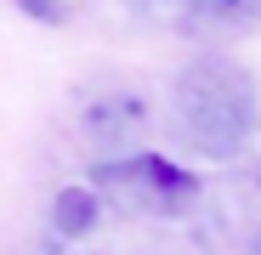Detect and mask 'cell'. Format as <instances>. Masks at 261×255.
<instances>
[{"mask_svg": "<svg viewBox=\"0 0 261 255\" xmlns=\"http://www.w3.org/2000/svg\"><path fill=\"white\" fill-rule=\"evenodd\" d=\"M176 125L193 153L204 159H239L255 142V125H261V102H255V79L222 57V51H204L176 74Z\"/></svg>", "mask_w": 261, "mask_h": 255, "instance_id": "6da1fadb", "label": "cell"}, {"mask_svg": "<svg viewBox=\"0 0 261 255\" xmlns=\"http://www.w3.org/2000/svg\"><path fill=\"white\" fill-rule=\"evenodd\" d=\"M91 187L102 204H119V210H188L199 199V176H188L182 164H170L159 153H130V159H102L91 170Z\"/></svg>", "mask_w": 261, "mask_h": 255, "instance_id": "7a4b0ae2", "label": "cell"}, {"mask_svg": "<svg viewBox=\"0 0 261 255\" xmlns=\"http://www.w3.org/2000/svg\"><path fill=\"white\" fill-rule=\"evenodd\" d=\"M142 97H125V91H108L97 97L91 108H85V136H97V142H125V136H137L142 131Z\"/></svg>", "mask_w": 261, "mask_h": 255, "instance_id": "3957f363", "label": "cell"}, {"mask_svg": "<svg viewBox=\"0 0 261 255\" xmlns=\"http://www.w3.org/2000/svg\"><path fill=\"white\" fill-rule=\"evenodd\" d=\"M170 12L188 29H250L261 17V0H170Z\"/></svg>", "mask_w": 261, "mask_h": 255, "instance_id": "277c9868", "label": "cell"}, {"mask_svg": "<svg viewBox=\"0 0 261 255\" xmlns=\"http://www.w3.org/2000/svg\"><path fill=\"white\" fill-rule=\"evenodd\" d=\"M97 221H102V199H97V187H63V193H57V204H51V227H57L63 238L97 233Z\"/></svg>", "mask_w": 261, "mask_h": 255, "instance_id": "5b68a950", "label": "cell"}, {"mask_svg": "<svg viewBox=\"0 0 261 255\" xmlns=\"http://www.w3.org/2000/svg\"><path fill=\"white\" fill-rule=\"evenodd\" d=\"M250 255H261V238H255V244H250Z\"/></svg>", "mask_w": 261, "mask_h": 255, "instance_id": "8992f818", "label": "cell"}]
</instances>
